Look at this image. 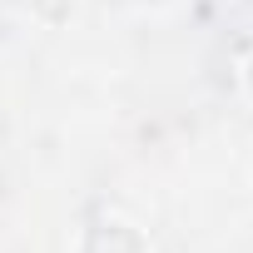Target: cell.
Instances as JSON below:
<instances>
[{
    "label": "cell",
    "instance_id": "obj_1",
    "mask_svg": "<svg viewBox=\"0 0 253 253\" xmlns=\"http://www.w3.org/2000/svg\"><path fill=\"white\" fill-rule=\"evenodd\" d=\"M75 253H149V238L119 213H99L80 228Z\"/></svg>",
    "mask_w": 253,
    "mask_h": 253
}]
</instances>
